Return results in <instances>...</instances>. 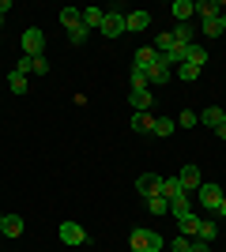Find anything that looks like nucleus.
I'll use <instances>...</instances> for the list:
<instances>
[{
    "label": "nucleus",
    "instance_id": "obj_23",
    "mask_svg": "<svg viewBox=\"0 0 226 252\" xmlns=\"http://www.w3.org/2000/svg\"><path fill=\"white\" fill-rule=\"evenodd\" d=\"M147 211L151 215H170V200H166V196H147Z\"/></svg>",
    "mask_w": 226,
    "mask_h": 252
},
{
    "label": "nucleus",
    "instance_id": "obj_12",
    "mask_svg": "<svg viewBox=\"0 0 226 252\" xmlns=\"http://www.w3.org/2000/svg\"><path fill=\"white\" fill-rule=\"evenodd\" d=\"M102 19H106V11H102V8H83V11H79V23H83L87 31H102Z\"/></svg>",
    "mask_w": 226,
    "mask_h": 252
},
{
    "label": "nucleus",
    "instance_id": "obj_35",
    "mask_svg": "<svg viewBox=\"0 0 226 252\" xmlns=\"http://www.w3.org/2000/svg\"><path fill=\"white\" fill-rule=\"evenodd\" d=\"M173 252H193V237H173Z\"/></svg>",
    "mask_w": 226,
    "mask_h": 252
},
{
    "label": "nucleus",
    "instance_id": "obj_7",
    "mask_svg": "<svg viewBox=\"0 0 226 252\" xmlns=\"http://www.w3.org/2000/svg\"><path fill=\"white\" fill-rule=\"evenodd\" d=\"M102 34H106V38H121V34H125V11H106V19H102Z\"/></svg>",
    "mask_w": 226,
    "mask_h": 252
},
{
    "label": "nucleus",
    "instance_id": "obj_13",
    "mask_svg": "<svg viewBox=\"0 0 226 252\" xmlns=\"http://www.w3.org/2000/svg\"><path fill=\"white\" fill-rule=\"evenodd\" d=\"M200 215H196V211H189V215H181V219H177V226H181V237H196V233H200Z\"/></svg>",
    "mask_w": 226,
    "mask_h": 252
},
{
    "label": "nucleus",
    "instance_id": "obj_9",
    "mask_svg": "<svg viewBox=\"0 0 226 252\" xmlns=\"http://www.w3.org/2000/svg\"><path fill=\"white\" fill-rule=\"evenodd\" d=\"M177 181H181V189L189 192V196L204 185V177H200V169H196V166H181V169H177Z\"/></svg>",
    "mask_w": 226,
    "mask_h": 252
},
{
    "label": "nucleus",
    "instance_id": "obj_17",
    "mask_svg": "<svg viewBox=\"0 0 226 252\" xmlns=\"http://www.w3.org/2000/svg\"><path fill=\"white\" fill-rule=\"evenodd\" d=\"M0 233H4V237H23V219H19V215H4Z\"/></svg>",
    "mask_w": 226,
    "mask_h": 252
},
{
    "label": "nucleus",
    "instance_id": "obj_30",
    "mask_svg": "<svg viewBox=\"0 0 226 252\" xmlns=\"http://www.w3.org/2000/svg\"><path fill=\"white\" fill-rule=\"evenodd\" d=\"M151 136H173V121H170V117H159V121H155V132H151Z\"/></svg>",
    "mask_w": 226,
    "mask_h": 252
},
{
    "label": "nucleus",
    "instance_id": "obj_19",
    "mask_svg": "<svg viewBox=\"0 0 226 252\" xmlns=\"http://www.w3.org/2000/svg\"><path fill=\"white\" fill-rule=\"evenodd\" d=\"M162 196H166V200H181V196H189V192L181 189L177 177H162Z\"/></svg>",
    "mask_w": 226,
    "mask_h": 252
},
{
    "label": "nucleus",
    "instance_id": "obj_15",
    "mask_svg": "<svg viewBox=\"0 0 226 252\" xmlns=\"http://www.w3.org/2000/svg\"><path fill=\"white\" fill-rule=\"evenodd\" d=\"M185 64H196V68H204V64H207V49H204L200 42L185 45Z\"/></svg>",
    "mask_w": 226,
    "mask_h": 252
},
{
    "label": "nucleus",
    "instance_id": "obj_11",
    "mask_svg": "<svg viewBox=\"0 0 226 252\" xmlns=\"http://www.w3.org/2000/svg\"><path fill=\"white\" fill-rule=\"evenodd\" d=\"M223 4H219V0H196V15H200V19H223Z\"/></svg>",
    "mask_w": 226,
    "mask_h": 252
},
{
    "label": "nucleus",
    "instance_id": "obj_41",
    "mask_svg": "<svg viewBox=\"0 0 226 252\" xmlns=\"http://www.w3.org/2000/svg\"><path fill=\"white\" fill-rule=\"evenodd\" d=\"M0 27H4V15H0Z\"/></svg>",
    "mask_w": 226,
    "mask_h": 252
},
{
    "label": "nucleus",
    "instance_id": "obj_36",
    "mask_svg": "<svg viewBox=\"0 0 226 252\" xmlns=\"http://www.w3.org/2000/svg\"><path fill=\"white\" fill-rule=\"evenodd\" d=\"M193 252H211V241H200V237H193Z\"/></svg>",
    "mask_w": 226,
    "mask_h": 252
},
{
    "label": "nucleus",
    "instance_id": "obj_32",
    "mask_svg": "<svg viewBox=\"0 0 226 252\" xmlns=\"http://www.w3.org/2000/svg\"><path fill=\"white\" fill-rule=\"evenodd\" d=\"M61 23H65V31L75 27V23H79V8H61Z\"/></svg>",
    "mask_w": 226,
    "mask_h": 252
},
{
    "label": "nucleus",
    "instance_id": "obj_21",
    "mask_svg": "<svg viewBox=\"0 0 226 252\" xmlns=\"http://www.w3.org/2000/svg\"><path fill=\"white\" fill-rule=\"evenodd\" d=\"M8 91L11 94H27V72H19V68L8 72Z\"/></svg>",
    "mask_w": 226,
    "mask_h": 252
},
{
    "label": "nucleus",
    "instance_id": "obj_3",
    "mask_svg": "<svg viewBox=\"0 0 226 252\" xmlns=\"http://www.w3.org/2000/svg\"><path fill=\"white\" fill-rule=\"evenodd\" d=\"M23 57H45V34L38 27L23 31Z\"/></svg>",
    "mask_w": 226,
    "mask_h": 252
},
{
    "label": "nucleus",
    "instance_id": "obj_6",
    "mask_svg": "<svg viewBox=\"0 0 226 252\" xmlns=\"http://www.w3.org/2000/svg\"><path fill=\"white\" fill-rule=\"evenodd\" d=\"M136 192H140L143 200H147V196H162V177L159 173H140V177H136Z\"/></svg>",
    "mask_w": 226,
    "mask_h": 252
},
{
    "label": "nucleus",
    "instance_id": "obj_37",
    "mask_svg": "<svg viewBox=\"0 0 226 252\" xmlns=\"http://www.w3.org/2000/svg\"><path fill=\"white\" fill-rule=\"evenodd\" d=\"M215 136H219V139H226V109H223V121H219V128H215Z\"/></svg>",
    "mask_w": 226,
    "mask_h": 252
},
{
    "label": "nucleus",
    "instance_id": "obj_26",
    "mask_svg": "<svg viewBox=\"0 0 226 252\" xmlns=\"http://www.w3.org/2000/svg\"><path fill=\"white\" fill-rule=\"evenodd\" d=\"M129 91H151L147 72H136V68H132V75H129Z\"/></svg>",
    "mask_w": 226,
    "mask_h": 252
},
{
    "label": "nucleus",
    "instance_id": "obj_24",
    "mask_svg": "<svg viewBox=\"0 0 226 252\" xmlns=\"http://www.w3.org/2000/svg\"><path fill=\"white\" fill-rule=\"evenodd\" d=\"M193 211V196H181V200H170V215H173V222L181 219V215H189Z\"/></svg>",
    "mask_w": 226,
    "mask_h": 252
},
{
    "label": "nucleus",
    "instance_id": "obj_28",
    "mask_svg": "<svg viewBox=\"0 0 226 252\" xmlns=\"http://www.w3.org/2000/svg\"><path fill=\"white\" fill-rule=\"evenodd\" d=\"M204 38H223V19H204Z\"/></svg>",
    "mask_w": 226,
    "mask_h": 252
},
{
    "label": "nucleus",
    "instance_id": "obj_10",
    "mask_svg": "<svg viewBox=\"0 0 226 252\" xmlns=\"http://www.w3.org/2000/svg\"><path fill=\"white\" fill-rule=\"evenodd\" d=\"M151 27V11H125V31H147Z\"/></svg>",
    "mask_w": 226,
    "mask_h": 252
},
{
    "label": "nucleus",
    "instance_id": "obj_20",
    "mask_svg": "<svg viewBox=\"0 0 226 252\" xmlns=\"http://www.w3.org/2000/svg\"><path fill=\"white\" fill-rule=\"evenodd\" d=\"M219 121H223V105H207L204 113H200V125H207L211 132L219 128Z\"/></svg>",
    "mask_w": 226,
    "mask_h": 252
},
{
    "label": "nucleus",
    "instance_id": "obj_18",
    "mask_svg": "<svg viewBox=\"0 0 226 252\" xmlns=\"http://www.w3.org/2000/svg\"><path fill=\"white\" fill-rule=\"evenodd\" d=\"M193 15H196V4H193V0H173V19H177V23H189Z\"/></svg>",
    "mask_w": 226,
    "mask_h": 252
},
{
    "label": "nucleus",
    "instance_id": "obj_33",
    "mask_svg": "<svg viewBox=\"0 0 226 252\" xmlns=\"http://www.w3.org/2000/svg\"><path fill=\"white\" fill-rule=\"evenodd\" d=\"M177 125H181V128H196V125H200V113H193V109H185V113L177 117Z\"/></svg>",
    "mask_w": 226,
    "mask_h": 252
},
{
    "label": "nucleus",
    "instance_id": "obj_5",
    "mask_svg": "<svg viewBox=\"0 0 226 252\" xmlns=\"http://www.w3.org/2000/svg\"><path fill=\"white\" fill-rule=\"evenodd\" d=\"M147 79H151V87H166V83L173 79V64L166 61V57H159V61H155V68L147 72Z\"/></svg>",
    "mask_w": 226,
    "mask_h": 252
},
{
    "label": "nucleus",
    "instance_id": "obj_16",
    "mask_svg": "<svg viewBox=\"0 0 226 252\" xmlns=\"http://www.w3.org/2000/svg\"><path fill=\"white\" fill-rule=\"evenodd\" d=\"M129 102H132V109H136V113H143V109H151V105H155V94H151V91H129Z\"/></svg>",
    "mask_w": 226,
    "mask_h": 252
},
{
    "label": "nucleus",
    "instance_id": "obj_1",
    "mask_svg": "<svg viewBox=\"0 0 226 252\" xmlns=\"http://www.w3.org/2000/svg\"><path fill=\"white\" fill-rule=\"evenodd\" d=\"M129 245H132V252H159L166 241H162V233L143 230V226H140V230H132V233H129Z\"/></svg>",
    "mask_w": 226,
    "mask_h": 252
},
{
    "label": "nucleus",
    "instance_id": "obj_14",
    "mask_svg": "<svg viewBox=\"0 0 226 252\" xmlns=\"http://www.w3.org/2000/svg\"><path fill=\"white\" fill-rule=\"evenodd\" d=\"M155 121H159V117L151 113V109H143V113H132V132H155Z\"/></svg>",
    "mask_w": 226,
    "mask_h": 252
},
{
    "label": "nucleus",
    "instance_id": "obj_42",
    "mask_svg": "<svg viewBox=\"0 0 226 252\" xmlns=\"http://www.w3.org/2000/svg\"><path fill=\"white\" fill-rule=\"evenodd\" d=\"M0 222H4V215H0Z\"/></svg>",
    "mask_w": 226,
    "mask_h": 252
},
{
    "label": "nucleus",
    "instance_id": "obj_8",
    "mask_svg": "<svg viewBox=\"0 0 226 252\" xmlns=\"http://www.w3.org/2000/svg\"><path fill=\"white\" fill-rule=\"evenodd\" d=\"M155 61H159L155 45H140V49H136V57H132V68H136V72H151V68H155Z\"/></svg>",
    "mask_w": 226,
    "mask_h": 252
},
{
    "label": "nucleus",
    "instance_id": "obj_4",
    "mask_svg": "<svg viewBox=\"0 0 226 252\" xmlns=\"http://www.w3.org/2000/svg\"><path fill=\"white\" fill-rule=\"evenodd\" d=\"M57 233H61V241H65V245H87V241H91V233H87L79 222H61V230H57Z\"/></svg>",
    "mask_w": 226,
    "mask_h": 252
},
{
    "label": "nucleus",
    "instance_id": "obj_39",
    "mask_svg": "<svg viewBox=\"0 0 226 252\" xmlns=\"http://www.w3.org/2000/svg\"><path fill=\"white\" fill-rule=\"evenodd\" d=\"M11 11V0H0V15H8Z\"/></svg>",
    "mask_w": 226,
    "mask_h": 252
},
{
    "label": "nucleus",
    "instance_id": "obj_38",
    "mask_svg": "<svg viewBox=\"0 0 226 252\" xmlns=\"http://www.w3.org/2000/svg\"><path fill=\"white\" fill-rule=\"evenodd\" d=\"M215 219H226V196L219 200V207H215Z\"/></svg>",
    "mask_w": 226,
    "mask_h": 252
},
{
    "label": "nucleus",
    "instance_id": "obj_40",
    "mask_svg": "<svg viewBox=\"0 0 226 252\" xmlns=\"http://www.w3.org/2000/svg\"><path fill=\"white\" fill-rule=\"evenodd\" d=\"M223 8H226V4H223ZM223 34H226V11H223Z\"/></svg>",
    "mask_w": 226,
    "mask_h": 252
},
{
    "label": "nucleus",
    "instance_id": "obj_31",
    "mask_svg": "<svg viewBox=\"0 0 226 252\" xmlns=\"http://www.w3.org/2000/svg\"><path fill=\"white\" fill-rule=\"evenodd\" d=\"M173 45H177V42H173V34H159V38H155V53H170Z\"/></svg>",
    "mask_w": 226,
    "mask_h": 252
},
{
    "label": "nucleus",
    "instance_id": "obj_34",
    "mask_svg": "<svg viewBox=\"0 0 226 252\" xmlns=\"http://www.w3.org/2000/svg\"><path fill=\"white\" fill-rule=\"evenodd\" d=\"M31 72L45 75V72H49V61H45V57H31Z\"/></svg>",
    "mask_w": 226,
    "mask_h": 252
},
{
    "label": "nucleus",
    "instance_id": "obj_27",
    "mask_svg": "<svg viewBox=\"0 0 226 252\" xmlns=\"http://www.w3.org/2000/svg\"><path fill=\"white\" fill-rule=\"evenodd\" d=\"M87 34H91V31H87L83 23H75V27H68V42H72V45H83Z\"/></svg>",
    "mask_w": 226,
    "mask_h": 252
},
{
    "label": "nucleus",
    "instance_id": "obj_43",
    "mask_svg": "<svg viewBox=\"0 0 226 252\" xmlns=\"http://www.w3.org/2000/svg\"><path fill=\"white\" fill-rule=\"evenodd\" d=\"M223 189H226V185H223Z\"/></svg>",
    "mask_w": 226,
    "mask_h": 252
},
{
    "label": "nucleus",
    "instance_id": "obj_22",
    "mask_svg": "<svg viewBox=\"0 0 226 252\" xmlns=\"http://www.w3.org/2000/svg\"><path fill=\"white\" fill-rule=\"evenodd\" d=\"M193 23H177V27H173V42L177 45H193Z\"/></svg>",
    "mask_w": 226,
    "mask_h": 252
},
{
    "label": "nucleus",
    "instance_id": "obj_25",
    "mask_svg": "<svg viewBox=\"0 0 226 252\" xmlns=\"http://www.w3.org/2000/svg\"><path fill=\"white\" fill-rule=\"evenodd\" d=\"M173 72H177V79H185V83H196V79H200V72H204V68H196V64H177Z\"/></svg>",
    "mask_w": 226,
    "mask_h": 252
},
{
    "label": "nucleus",
    "instance_id": "obj_2",
    "mask_svg": "<svg viewBox=\"0 0 226 252\" xmlns=\"http://www.w3.org/2000/svg\"><path fill=\"white\" fill-rule=\"evenodd\" d=\"M193 196H196V200H200V207L215 211V207H219V200H223V196H226V189H223V185H215V181H204V185H200V189H196Z\"/></svg>",
    "mask_w": 226,
    "mask_h": 252
},
{
    "label": "nucleus",
    "instance_id": "obj_29",
    "mask_svg": "<svg viewBox=\"0 0 226 252\" xmlns=\"http://www.w3.org/2000/svg\"><path fill=\"white\" fill-rule=\"evenodd\" d=\"M215 233H219V222H200V241H215Z\"/></svg>",
    "mask_w": 226,
    "mask_h": 252
}]
</instances>
